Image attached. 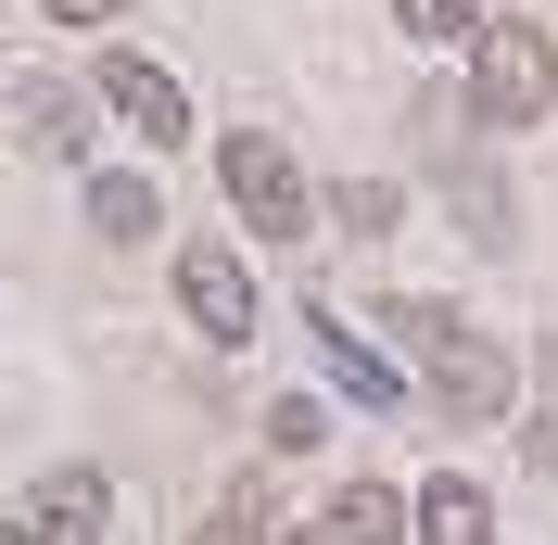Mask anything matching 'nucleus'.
<instances>
[{"instance_id":"obj_1","label":"nucleus","mask_w":558,"mask_h":545,"mask_svg":"<svg viewBox=\"0 0 558 545\" xmlns=\"http://www.w3.org/2000/svg\"><path fill=\"white\" fill-rule=\"evenodd\" d=\"M393 317V355H407L418 380H432V407L445 419H508V393H521V368H508V342L483 330V317H457V305H381Z\"/></svg>"},{"instance_id":"obj_2","label":"nucleus","mask_w":558,"mask_h":545,"mask_svg":"<svg viewBox=\"0 0 558 545\" xmlns=\"http://www.w3.org/2000/svg\"><path fill=\"white\" fill-rule=\"evenodd\" d=\"M558 102V51L533 13H495L483 38H470V114L483 128H533V114Z\"/></svg>"},{"instance_id":"obj_3","label":"nucleus","mask_w":558,"mask_h":545,"mask_svg":"<svg viewBox=\"0 0 558 545\" xmlns=\"http://www.w3.org/2000/svg\"><path fill=\"white\" fill-rule=\"evenodd\" d=\"M216 191H229V216H242L254 241H305V229H317L305 166H292L267 128H229V140H216Z\"/></svg>"},{"instance_id":"obj_4","label":"nucleus","mask_w":558,"mask_h":545,"mask_svg":"<svg viewBox=\"0 0 558 545\" xmlns=\"http://www.w3.org/2000/svg\"><path fill=\"white\" fill-rule=\"evenodd\" d=\"M178 305H191V330H204L216 355H242L254 342V267L229 241H178Z\"/></svg>"},{"instance_id":"obj_5","label":"nucleus","mask_w":558,"mask_h":545,"mask_svg":"<svg viewBox=\"0 0 558 545\" xmlns=\"http://www.w3.org/2000/svg\"><path fill=\"white\" fill-rule=\"evenodd\" d=\"M102 102L128 114V128L153 140V153H178V140H191V89H178V76L153 64V51H102Z\"/></svg>"},{"instance_id":"obj_6","label":"nucleus","mask_w":558,"mask_h":545,"mask_svg":"<svg viewBox=\"0 0 558 545\" xmlns=\"http://www.w3.org/2000/svg\"><path fill=\"white\" fill-rule=\"evenodd\" d=\"M26 533H38V545H102V533H114V482H102V470H51V482L26 495Z\"/></svg>"},{"instance_id":"obj_7","label":"nucleus","mask_w":558,"mask_h":545,"mask_svg":"<svg viewBox=\"0 0 558 545\" xmlns=\"http://www.w3.org/2000/svg\"><path fill=\"white\" fill-rule=\"evenodd\" d=\"M305 330H317V368L343 380L355 407H407V368H393V355H368V342H355V330H343V317H330V305H317Z\"/></svg>"},{"instance_id":"obj_8","label":"nucleus","mask_w":558,"mask_h":545,"mask_svg":"<svg viewBox=\"0 0 558 545\" xmlns=\"http://www.w3.org/2000/svg\"><path fill=\"white\" fill-rule=\"evenodd\" d=\"M317 533H330V545H407V533H418V508L393 495V482H343Z\"/></svg>"},{"instance_id":"obj_9","label":"nucleus","mask_w":558,"mask_h":545,"mask_svg":"<svg viewBox=\"0 0 558 545\" xmlns=\"http://www.w3.org/2000/svg\"><path fill=\"white\" fill-rule=\"evenodd\" d=\"M418 545H495L483 482H432V495H418Z\"/></svg>"},{"instance_id":"obj_10","label":"nucleus","mask_w":558,"mask_h":545,"mask_svg":"<svg viewBox=\"0 0 558 545\" xmlns=\"http://www.w3.org/2000/svg\"><path fill=\"white\" fill-rule=\"evenodd\" d=\"M89 229H102V241H153V229H166L153 178H89Z\"/></svg>"},{"instance_id":"obj_11","label":"nucleus","mask_w":558,"mask_h":545,"mask_svg":"<svg viewBox=\"0 0 558 545\" xmlns=\"http://www.w3.org/2000/svg\"><path fill=\"white\" fill-rule=\"evenodd\" d=\"M393 26L432 38V51H470V38L495 26V0H393Z\"/></svg>"},{"instance_id":"obj_12","label":"nucleus","mask_w":558,"mask_h":545,"mask_svg":"<svg viewBox=\"0 0 558 545\" xmlns=\"http://www.w3.org/2000/svg\"><path fill=\"white\" fill-rule=\"evenodd\" d=\"M13 114H26V140H38V153H89V102H76V89H51V76H38Z\"/></svg>"},{"instance_id":"obj_13","label":"nucleus","mask_w":558,"mask_h":545,"mask_svg":"<svg viewBox=\"0 0 558 545\" xmlns=\"http://www.w3.org/2000/svg\"><path fill=\"white\" fill-rule=\"evenodd\" d=\"M191 545H279V508H267V482H242V495H229V508H216Z\"/></svg>"},{"instance_id":"obj_14","label":"nucleus","mask_w":558,"mask_h":545,"mask_svg":"<svg viewBox=\"0 0 558 545\" xmlns=\"http://www.w3.org/2000/svg\"><path fill=\"white\" fill-rule=\"evenodd\" d=\"M330 216H343L355 241H381V229H393V216H407V204H393L381 178H355V191H330Z\"/></svg>"},{"instance_id":"obj_15","label":"nucleus","mask_w":558,"mask_h":545,"mask_svg":"<svg viewBox=\"0 0 558 545\" xmlns=\"http://www.w3.org/2000/svg\"><path fill=\"white\" fill-rule=\"evenodd\" d=\"M317 432H330V407H317V393H279V407H267V444H317Z\"/></svg>"},{"instance_id":"obj_16","label":"nucleus","mask_w":558,"mask_h":545,"mask_svg":"<svg viewBox=\"0 0 558 545\" xmlns=\"http://www.w3.org/2000/svg\"><path fill=\"white\" fill-rule=\"evenodd\" d=\"M38 13H51V26H102L114 0H38Z\"/></svg>"},{"instance_id":"obj_17","label":"nucleus","mask_w":558,"mask_h":545,"mask_svg":"<svg viewBox=\"0 0 558 545\" xmlns=\"http://www.w3.org/2000/svg\"><path fill=\"white\" fill-rule=\"evenodd\" d=\"M0 545H38V533H26V520H0Z\"/></svg>"},{"instance_id":"obj_18","label":"nucleus","mask_w":558,"mask_h":545,"mask_svg":"<svg viewBox=\"0 0 558 545\" xmlns=\"http://www.w3.org/2000/svg\"><path fill=\"white\" fill-rule=\"evenodd\" d=\"M279 545H330V533H279Z\"/></svg>"}]
</instances>
